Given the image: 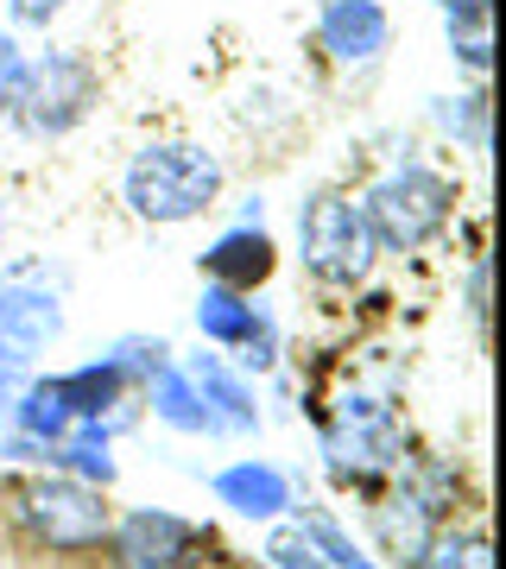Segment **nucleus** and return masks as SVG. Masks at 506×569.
<instances>
[{"label":"nucleus","mask_w":506,"mask_h":569,"mask_svg":"<svg viewBox=\"0 0 506 569\" xmlns=\"http://www.w3.org/2000/svg\"><path fill=\"white\" fill-rule=\"evenodd\" d=\"M0 519L13 526L20 545L44 557H96L108 545L115 507H108V488H89L58 468H26L0 488Z\"/></svg>","instance_id":"f257e3e1"},{"label":"nucleus","mask_w":506,"mask_h":569,"mask_svg":"<svg viewBox=\"0 0 506 569\" xmlns=\"http://www.w3.org/2000/svg\"><path fill=\"white\" fill-rule=\"evenodd\" d=\"M121 197L152 228L197 222L202 209H216V197H222V159L190 146V140L140 146L133 164H127V178H121Z\"/></svg>","instance_id":"f03ea898"},{"label":"nucleus","mask_w":506,"mask_h":569,"mask_svg":"<svg viewBox=\"0 0 506 569\" xmlns=\"http://www.w3.org/2000/svg\"><path fill=\"white\" fill-rule=\"evenodd\" d=\"M456 493H463V481H456V468L437 462V456H411V462L399 468V488L386 493V500H374V512H367L386 569H418L425 563L430 538L449 526Z\"/></svg>","instance_id":"7ed1b4c3"},{"label":"nucleus","mask_w":506,"mask_h":569,"mask_svg":"<svg viewBox=\"0 0 506 569\" xmlns=\"http://www.w3.org/2000/svg\"><path fill=\"white\" fill-rule=\"evenodd\" d=\"M361 216L380 253H418L456 216V183L425 159H399L386 178H374V190L361 197Z\"/></svg>","instance_id":"20e7f679"},{"label":"nucleus","mask_w":506,"mask_h":569,"mask_svg":"<svg viewBox=\"0 0 506 569\" xmlns=\"http://www.w3.org/2000/svg\"><path fill=\"white\" fill-rule=\"evenodd\" d=\"M405 462H411V437L399 411L348 387L324 418V468L336 481H380V475H399Z\"/></svg>","instance_id":"39448f33"},{"label":"nucleus","mask_w":506,"mask_h":569,"mask_svg":"<svg viewBox=\"0 0 506 569\" xmlns=\"http://www.w3.org/2000/svg\"><path fill=\"white\" fill-rule=\"evenodd\" d=\"M298 260L317 284L355 291V284L374 272V260H380L361 203H348V197H336V190H317V197L298 209Z\"/></svg>","instance_id":"423d86ee"},{"label":"nucleus","mask_w":506,"mask_h":569,"mask_svg":"<svg viewBox=\"0 0 506 569\" xmlns=\"http://www.w3.org/2000/svg\"><path fill=\"white\" fill-rule=\"evenodd\" d=\"M89 102H96V70H89V58H77V51H44V58L26 63V82H20V96L7 102V114L26 133L58 140V133H70L89 114Z\"/></svg>","instance_id":"0eeeda50"},{"label":"nucleus","mask_w":506,"mask_h":569,"mask_svg":"<svg viewBox=\"0 0 506 569\" xmlns=\"http://www.w3.org/2000/svg\"><path fill=\"white\" fill-rule=\"evenodd\" d=\"M101 550L115 569H202L209 563V531L171 507H133L108 526Z\"/></svg>","instance_id":"6e6552de"},{"label":"nucleus","mask_w":506,"mask_h":569,"mask_svg":"<svg viewBox=\"0 0 506 569\" xmlns=\"http://www.w3.org/2000/svg\"><path fill=\"white\" fill-rule=\"evenodd\" d=\"M63 342V298L39 279H7L0 284V355L13 361H39L44 348Z\"/></svg>","instance_id":"1a4fd4ad"},{"label":"nucleus","mask_w":506,"mask_h":569,"mask_svg":"<svg viewBox=\"0 0 506 569\" xmlns=\"http://www.w3.org/2000/svg\"><path fill=\"white\" fill-rule=\"evenodd\" d=\"M209 493H216V507H228L235 519H254V526H279L285 512L298 507L291 475L279 462H266V456H241V462L216 468Z\"/></svg>","instance_id":"9d476101"},{"label":"nucleus","mask_w":506,"mask_h":569,"mask_svg":"<svg viewBox=\"0 0 506 569\" xmlns=\"http://www.w3.org/2000/svg\"><path fill=\"white\" fill-rule=\"evenodd\" d=\"M317 39H324L329 63L367 70V63H380L386 44H393V13H386L380 0H324V7H317Z\"/></svg>","instance_id":"9b49d317"},{"label":"nucleus","mask_w":506,"mask_h":569,"mask_svg":"<svg viewBox=\"0 0 506 569\" xmlns=\"http://www.w3.org/2000/svg\"><path fill=\"white\" fill-rule=\"evenodd\" d=\"M178 367L190 373V387L202 392V406H209V418H216L222 437H254V430L266 425L260 392H254V380H247L235 361H222V355H183Z\"/></svg>","instance_id":"f8f14e48"},{"label":"nucleus","mask_w":506,"mask_h":569,"mask_svg":"<svg viewBox=\"0 0 506 569\" xmlns=\"http://www.w3.org/2000/svg\"><path fill=\"white\" fill-rule=\"evenodd\" d=\"M202 279L216 284H235V291H254V284L272 279V266H279V247H272V234H266V222H235L228 234H216L209 241V253H202Z\"/></svg>","instance_id":"ddd939ff"},{"label":"nucleus","mask_w":506,"mask_h":569,"mask_svg":"<svg viewBox=\"0 0 506 569\" xmlns=\"http://www.w3.org/2000/svg\"><path fill=\"white\" fill-rule=\"evenodd\" d=\"M44 468L77 475L89 488H115V475H121V462H115V418H77L58 443L44 449Z\"/></svg>","instance_id":"4468645a"},{"label":"nucleus","mask_w":506,"mask_h":569,"mask_svg":"<svg viewBox=\"0 0 506 569\" xmlns=\"http://www.w3.org/2000/svg\"><path fill=\"white\" fill-rule=\"evenodd\" d=\"M58 387H63L70 418H115V430L127 425V392H133V380H127L108 355H96V361H82V367H70V373H58Z\"/></svg>","instance_id":"2eb2a0df"},{"label":"nucleus","mask_w":506,"mask_h":569,"mask_svg":"<svg viewBox=\"0 0 506 569\" xmlns=\"http://www.w3.org/2000/svg\"><path fill=\"white\" fill-rule=\"evenodd\" d=\"M146 406H152V418H159L165 430H178V437H222L216 418H209V406H202V392L190 387V373H183L178 361L146 380Z\"/></svg>","instance_id":"dca6fc26"},{"label":"nucleus","mask_w":506,"mask_h":569,"mask_svg":"<svg viewBox=\"0 0 506 569\" xmlns=\"http://www.w3.org/2000/svg\"><path fill=\"white\" fill-rule=\"evenodd\" d=\"M254 310H260V298L254 291H235V284H202V298H197V336L202 342H216V348H241V336L254 329Z\"/></svg>","instance_id":"f3484780"},{"label":"nucleus","mask_w":506,"mask_h":569,"mask_svg":"<svg viewBox=\"0 0 506 569\" xmlns=\"http://www.w3.org/2000/svg\"><path fill=\"white\" fill-rule=\"evenodd\" d=\"M7 418H13V430H20V437H32V443H44V449H51L63 430L77 425V418H70V406H63L58 373H51V380H26L20 399L7 406Z\"/></svg>","instance_id":"a211bd4d"},{"label":"nucleus","mask_w":506,"mask_h":569,"mask_svg":"<svg viewBox=\"0 0 506 569\" xmlns=\"http://www.w3.org/2000/svg\"><path fill=\"white\" fill-rule=\"evenodd\" d=\"M449 26V58H463L475 77L487 70V0H437Z\"/></svg>","instance_id":"6ab92c4d"},{"label":"nucleus","mask_w":506,"mask_h":569,"mask_svg":"<svg viewBox=\"0 0 506 569\" xmlns=\"http://www.w3.org/2000/svg\"><path fill=\"white\" fill-rule=\"evenodd\" d=\"M418 569H494V545L482 526H444Z\"/></svg>","instance_id":"aec40b11"},{"label":"nucleus","mask_w":506,"mask_h":569,"mask_svg":"<svg viewBox=\"0 0 506 569\" xmlns=\"http://www.w3.org/2000/svg\"><path fill=\"white\" fill-rule=\"evenodd\" d=\"M298 531H304V538H310L317 550H324V563H329V569H386L380 557H367V550L355 545V531H348V526H336L329 512H304V519H298Z\"/></svg>","instance_id":"412c9836"},{"label":"nucleus","mask_w":506,"mask_h":569,"mask_svg":"<svg viewBox=\"0 0 506 569\" xmlns=\"http://www.w3.org/2000/svg\"><path fill=\"white\" fill-rule=\"evenodd\" d=\"M279 355H285L279 317H272V305H260V310H254V329H247L241 348H235V367H241L247 380H260V373H272V367H279Z\"/></svg>","instance_id":"4be33fe9"},{"label":"nucleus","mask_w":506,"mask_h":569,"mask_svg":"<svg viewBox=\"0 0 506 569\" xmlns=\"http://www.w3.org/2000/svg\"><path fill=\"white\" fill-rule=\"evenodd\" d=\"M108 361L121 367L133 387H146V380H152V373H165L178 355H171V342H165V336H121V342L108 348Z\"/></svg>","instance_id":"5701e85b"},{"label":"nucleus","mask_w":506,"mask_h":569,"mask_svg":"<svg viewBox=\"0 0 506 569\" xmlns=\"http://www.w3.org/2000/svg\"><path fill=\"white\" fill-rule=\"evenodd\" d=\"M437 127H444L449 140L487 152V96H444L437 102Z\"/></svg>","instance_id":"b1692460"},{"label":"nucleus","mask_w":506,"mask_h":569,"mask_svg":"<svg viewBox=\"0 0 506 569\" xmlns=\"http://www.w3.org/2000/svg\"><path fill=\"white\" fill-rule=\"evenodd\" d=\"M260 557H266V569H329L324 563V550L310 545L298 526H279L272 538L260 545Z\"/></svg>","instance_id":"393cba45"},{"label":"nucleus","mask_w":506,"mask_h":569,"mask_svg":"<svg viewBox=\"0 0 506 569\" xmlns=\"http://www.w3.org/2000/svg\"><path fill=\"white\" fill-rule=\"evenodd\" d=\"M26 51H20V39H13V32H0V108L13 102V96H20V82H26Z\"/></svg>","instance_id":"a878e982"},{"label":"nucleus","mask_w":506,"mask_h":569,"mask_svg":"<svg viewBox=\"0 0 506 569\" xmlns=\"http://www.w3.org/2000/svg\"><path fill=\"white\" fill-rule=\"evenodd\" d=\"M0 462L7 468H44V443H32V437H20V430H7V437H0Z\"/></svg>","instance_id":"bb28decb"},{"label":"nucleus","mask_w":506,"mask_h":569,"mask_svg":"<svg viewBox=\"0 0 506 569\" xmlns=\"http://www.w3.org/2000/svg\"><path fill=\"white\" fill-rule=\"evenodd\" d=\"M463 305H468V317H475V329H487V260H475V266H468Z\"/></svg>","instance_id":"cd10ccee"},{"label":"nucleus","mask_w":506,"mask_h":569,"mask_svg":"<svg viewBox=\"0 0 506 569\" xmlns=\"http://www.w3.org/2000/svg\"><path fill=\"white\" fill-rule=\"evenodd\" d=\"M63 7H70V0H13L7 13H13V26H51Z\"/></svg>","instance_id":"c85d7f7f"},{"label":"nucleus","mask_w":506,"mask_h":569,"mask_svg":"<svg viewBox=\"0 0 506 569\" xmlns=\"http://www.w3.org/2000/svg\"><path fill=\"white\" fill-rule=\"evenodd\" d=\"M26 380H32V367L26 361H13V355H0V411L13 406V399H20V387Z\"/></svg>","instance_id":"c756f323"},{"label":"nucleus","mask_w":506,"mask_h":569,"mask_svg":"<svg viewBox=\"0 0 506 569\" xmlns=\"http://www.w3.org/2000/svg\"><path fill=\"white\" fill-rule=\"evenodd\" d=\"M0 234H7V197H0Z\"/></svg>","instance_id":"7c9ffc66"}]
</instances>
